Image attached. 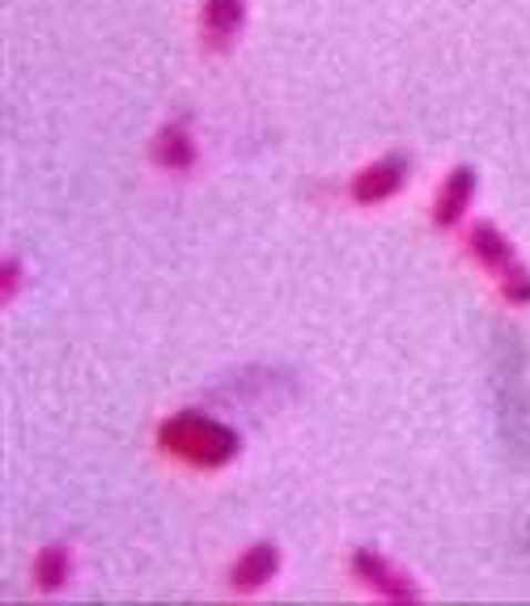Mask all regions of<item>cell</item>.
I'll list each match as a JSON object with an SVG mask.
<instances>
[{"label":"cell","instance_id":"obj_6","mask_svg":"<svg viewBox=\"0 0 530 606\" xmlns=\"http://www.w3.org/2000/svg\"><path fill=\"white\" fill-rule=\"evenodd\" d=\"M395 187H399V166H395V162H386V166H378V171L361 174L353 192H357V199H361V204H374V199L390 195Z\"/></svg>","mask_w":530,"mask_h":606},{"label":"cell","instance_id":"obj_5","mask_svg":"<svg viewBox=\"0 0 530 606\" xmlns=\"http://www.w3.org/2000/svg\"><path fill=\"white\" fill-rule=\"evenodd\" d=\"M471 187H476V178L462 171L450 178V187H446V195L437 199V225H455L458 213L467 208V199H471Z\"/></svg>","mask_w":530,"mask_h":606},{"label":"cell","instance_id":"obj_7","mask_svg":"<svg viewBox=\"0 0 530 606\" xmlns=\"http://www.w3.org/2000/svg\"><path fill=\"white\" fill-rule=\"evenodd\" d=\"M64 573H69L64 547H48V552L39 556V585H43V589H55V585L64 582Z\"/></svg>","mask_w":530,"mask_h":606},{"label":"cell","instance_id":"obj_1","mask_svg":"<svg viewBox=\"0 0 530 606\" xmlns=\"http://www.w3.org/2000/svg\"><path fill=\"white\" fill-rule=\"evenodd\" d=\"M162 445L195 466H221L238 454V436L200 412H183L170 424H162Z\"/></svg>","mask_w":530,"mask_h":606},{"label":"cell","instance_id":"obj_2","mask_svg":"<svg viewBox=\"0 0 530 606\" xmlns=\"http://www.w3.org/2000/svg\"><path fill=\"white\" fill-rule=\"evenodd\" d=\"M471 250L480 264L492 267V276L501 280V292H506L513 306H527L530 301V276L527 267L513 259V250L506 246V238L492 229V225H476L471 229Z\"/></svg>","mask_w":530,"mask_h":606},{"label":"cell","instance_id":"obj_3","mask_svg":"<svg viewBox=\"0 0 530 606\" xmlns=\"http://www.w3.org/2000/svg\"><path fill=\"white\" fill-rule=\"evenodd\" d=\"M276 564H281V552H276L272 543L251 547V552H246V556L234 564V585H238V589H259L264 582H272Z\"/></svg>","mask_w":530,"mask_h":606},{"label":"cell","instance_id":"obj_4","mask_svg":"<svg viewBox=\"0 0 530 606\" xmlns=\"http://www.w3.org/2000/svg\"><path fill=\"white\" fill-rule=\"evenodd\" d=\"M357 564V573H361L365 585H374V589H383L386 598H416V589H411L395 568H386L383 556H369V552H361V556L353 559Z\"/></svg>","mask_w":530,"mask_h":606}]
</instances>
